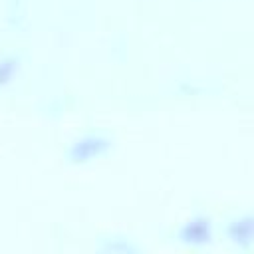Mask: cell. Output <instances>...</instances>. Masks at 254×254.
Here are the masks:
<instances>
[{
  "label": "cell",
  "instance_id": "1",
  "mask_svg": "<svg viewBox=\"0 0 254 254\" xmlns=\"http://www.w3.org/2000/svg\"><path fill=\"white\" fill-rule=\"evenodd\" d=\"M113 145V139L105 135H83L75 139L67 151V161L69 163H89L95 157L105 155Z\"/></svg>",
  "mask_w": 254,
  "mask_h": 254
},
{
  "label": "cell",
  "instance_id": "2",
  "mask_svg": "<svg viewBox=\"0 0 254 254\" xmlns=\"http://www.w3.org/2000/svg\"><path fill=\"white\" fill-rule=\"evenodd\" d=\"M177 240L185 246H206L212 242V218L206 214H196L190 220H187L179 232Z\"/></svg>",
  "mask_w": 254,
  "mask_h": 254
},
{
  "label": "cell",
  "instance_id": "3",
  "mask_svg": "<svg viewBox=\"0 0 254 254\" xmlns=\"http://www.w3.org/2000/svg\"><path fill=\"white\" fill-rule=\"evenodd\" d=\"M226 238L236 246V248H248L254 240V216L252 214H242L232 218L226 224Z\"/></svg>",
  "mask_w": 254,
  "mask_h": 254
},
{
  "label": "cell",
  "instance_id": "4",
  "mask_svg": "<svg viewBox=\"0 0 254 254\" xmlns=\"http://www.w3.org/2000/svg\"><path fill=\"white\" fill-rule=\"evenodd\" d=\"M20 56H14V54H8V56H2L0 58V89L6 87L14 75L18 73L20 69Z\"/></svg>",
  "mask_w": 254,
  "mask_h": 254
},
{
  "label": "cell",
  "instance_id": "5",
  "mask_svg": "<svg viewBox=\"0 0 254 254\" xmlns=\"http://www.w3.org/2000/svg\"><path fill=\"white\" fill-rule=\"evenodd\" d=\"M99 250L101 252H123V254H127V252H139V246L129 242V240L113 238V240H107L105 244H101Z\"/></svg>",
  "mask_w": 254,
  "mask_h": 254
}]
</instances>
